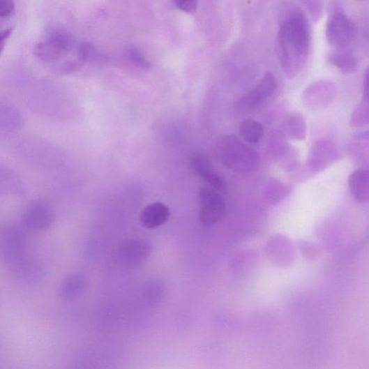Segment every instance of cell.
Here are the masks:
<instances>
[{
    "instance_id": "6da1fadb",
    "label": "cell",
    "mask_w": 369,
    "mask_h": 369,
    "mask_svg": "<svg viewBox=\"0 0 369 369\" xmlns=\"http://www.w3.org/2000/svg\"><path fill=\"white\" fill-rule=\"evenodd\" d=\"M310 48L308 19L301 10H292L282 22L277 37L279 62L288 77L296 76L306 67Z\"/></svg>"
},
{
    "instance_id": "7a4b0ae2",
    "label": "cell",
    "mask_w": 369,
    "mask_h": 369,
    "mask_svg": "<svg viewBox=\"0 0 369 369\" xmlns=\"http://www.w3.org/2000/svg\"><path fill=\"white\" fill-rule=\"evenodd\" d=\"M216 155L224 166L241 174H248L258 166L257 153L233 135L217 142Z\"/></svg>"
},
{
    "instance_id": "3957f363",
    "label": "cell",
    "mask_w": 369,
    "mask_h": 369,
    "mask_svg": "<svg viewBox=\"0 0 369 369\" xmlns=\"http://www.w3.org/2000/svg\"><path fill=\"white\" fill-rule=\"evenodd\" d=\"M28 240L25 232L16 227H7L0 237V254L5 263L14 268L27 257Z\"/></svg>"
},
{
    "instance_id": "277c9868",
    "label": "cell",
    "mask_w": 369,
    "mask_h": 369,
    "mask_svg": "<svg viewBox=\"0 0 369 369\" xmlns=\"http://www.w3.org/2000/svg\"><path fill=\"white\" fill-rule=\"evenodd\" d=\"M77 48L74 37L66 31H56L35 47L36 56L43 61L55 62Z\"/></svg>"
},
{
    "instance_id": "5b68a950",
    "label": "cell",
    "mask_w": 369,
    "mask_h": 369,
    "mask_svg": "<svg viewBox=\"0 0 369 369\" xmlns=\"http://www.w3.org/2000/svg\"><path fill=\"white\" fill-rule=\"evenodd\" d=\"M325 35L330 46L336 50H344L354 40L356 28L349 17L342 12H336L329 19Z\"/></svg>"
},
{
    "instance_id": "8992f818",
    "label": "cell",
    "mask_w": 369,
    "mask_h": 369,
    "mask_svg": "<svg viewBox=\"0 0 369 369\" xmlns=\"http://www.w3.org/2000/svg\"><path fill=\"white\" fill-rule=\"evenodd\" d=\"M199 221L206 227L219 223L226 214V204L215 190L202 188L199 191Z\"/></svg>"
},
{
    "instance_id": "52a82bcc",
    "label": "cell",
    "mask_w": 369,
    "mask_h": 369,
    "mask_svg": "<svg viewBox=\"0 0 369 369\" xmlns=\"http://www.w3.org/2000/svg\"><path fill=\"white\" fill-rule=\"evenodd\" d=\"M151 253L150 244L140 239L125 241L120 247L119 257L124 266L135 269L142 265Z\"/></svg>"
},
{
    "instance_id": "ba28073f",
    "label": "cell",
    "mask_w": 369,
    "mask_h": 369,
    "mask_svg": "<svg viewBox=\"0 0 369 369\" xmlns=\"http://www.w3.org/2000/svg\"><path fill=\"white\" fill-rule=\"evenodd\" d=\"M54 220V216L51 206L42 201L31 203L24 215V225L31 231L48 229L53 225Z\"/></svg>"
},
{
    "instance_id": "9c48e42d",
    "label": "cell",
    "mask_w": 369,
    "mask_h": 369,
    "mask_svg": "<svg viewBox=\"0 0 369 369\" xmlns=\"http://www.w3.org/2000/svg\"><path fill=\"white\" fill-rule=\"evenodd\" d=\"M277 89V82L271 73H267L257 84L240 100L246 110H253L264 103Z\"/></svg>"
},
{
    "instance_id": "30bf717a",
    "label": "cell",
    "mask_w": 369,
    "mask_h": 369,
    "mask_svg": "<svg viewBox=\"0 0 369 369\" xmlns=\"http://www.w3.org/2000/svg\"><path fill=\"white\" fill-rule=\"evenodd\" d=\"M170 209L163 203H153L146 206L140 215V222L146 229H156L165 224L170 216Z\"/></svg>"
},
{
    "instance_id": "8fae6325",
    "label": "cell",
    "mask_w": 369,
    "mask_h": 369,
    "mask_svg": "<svg viewBox=\"0 0 369 369\" xmlns=\"http://www.w3.org/2000/svg\"><path fill=\"white\" fill-rule=\"evenodd\" d=\"M193 171L216 190H223L225 183L223 179L211 169L207 158L203 155L194 156L190 163Z\"/></svg>"
},
{
    "instance_id": "7c38bea8",
    "label": "cell",
    "mask_w": 369,
    "mask_h": 369,
    "mask_svg": "<svg viewBox=\"0 0 369 369\" xmlns=\"http://www.w3.org/2000/svg\"><path fill=\"white\" fill-rule=\"evenodd\" d=\"M86 285V277L83 274H72L62 281L59 287V294L63 299H73L83 292Z\"/></svg>"
},
{
    "instance_id": "4fadbf2b",
    "label": "cell",
    "mask_w": 369,
    "mask_h": 369,
    "mask_svg": "<svg viewBox=\"0 0 369 369\" xmlns=\"http://www.w3.org/2000/svg\"><path fill=\"white\" fill-rule=\"evenodd\" d=\"M166 296V287L159 279H151L143 287V297L147 305L157 307L161 305Z\"/></svg>"
},
{
    "instance_id": "5bb4252c",
    "label": "cell",
    "mask_w": 369,
    "mask_h": 369,
    "mask_svg": "<svg viewBox=\"0 0 369 369\" xmlns=\"http://www.w3.org/2000/svg\"><path fill=\"white\" fill-rule=\"evenodd\" d=\"M329 61L343 73H353L358 69V60L350 52L336 50L329 57Z\"/></svg>"
},
{
    "instance_id": "9a60e30c",
    "label": "cell",
    "mask_w": 369,
    "mask_h": 369,
    "mask_svg": "<svg viewBox=\"0 0 369 369\" xmlns=\"http://www.w3.org/2000/svg\"><path fill=\"white\" fill-rule=\"evenodd\" d=\"M352 193L357 200L365 203L368 199V172L366 170H357L349 178Z\"/></svg>"
},
{
    "instance_id": "2e32d148",
    "label": "cell",
    "mask_w": 369,
    "mask_h": 369,
    "mask_svg": "<svg viewBox=\"0 0 369 369\" xmlns=\"http://www.w3.org/2000/svg\"><path fill=\"white\" fill-rule=\"evenodd\" d=\"M239 132L246 142L253 144L258 143L264 135L262 124L250 119H245L241 123Z\"/></svg>"
},
{
    "instance_id": "e0dca14e",
    "label": "cell",
    "mask_w": 369,
    "mask_h": 369,
    "mask_svg": "<svg viewBox=\"0 0 369 369\" xmlns=\"http://www.w3.org/2000/svg\"><path fill=\"white\" fill-rule=\"evenodd\" d=\"M125 54L127 60L135 67L145 71L150 70V62L138 47L135 46L128 47Z\"/></svg>"
},
{
    "instance_id": "ac0fdd59",
    "label": "cell",
    "mask_w": 369,
    "mask_h": 369,
    "mask_svg": "<svg viewBox=\"0 0 369 369\" xmlns=\"http://www.w3.org/2000/svg\"><path fill=\"white\" fill-rule=\"evenodd\" d=\"M78 60L80 62L96 61L101 60L102 55L88 42L80 43L77 48Z\"/></svg>"
},
{
    "instance_id": "d6986e66",
    "label": "cell",
    "mask_w": 369,
    "mask_h": 369,
    "mask_svg": "<svg viewBox=\"0 0 369 369\" xmlns=\"http://www.w3.org/2000/svg\"><path fill=\"white\" fill-rule=\"evenodd\" d=\"M16 182L10 172L0 169V191L13 190Z\"/></svg>"
},
{
    "instance_id": "ffe728a7",
    "label": "cell",
    "mask_w": 369,
    "mask_h": 369,
    "mask_svg": "<svg viewBox=\"0 0 369 369\" xmlns=\"http://www.w3.org/2000/svg\"><path fill=\"white\" fill-rule=\"evenodd\" d=\"M175 6L181 11L193 14L197 10L199 0H173Z\"/></svg>"
},
{
    "instance_id": "44dd1931",
    "label": "cell",
    "mask_w": 369,
    "mask_h": 369,
    "mask_svg": "<svg viewBox=\"0 0 369 369\" xmlns=\"http://www.w3.org/2000/svg\"><path fill=\"white\" fill-rule=\"evenodd\" d=\"M15 12L14 0H0V18L11 16Z\"/></svg>"
},
{
    "instance_id": "7402d4cb",
    "label": "cell",
    "mask_w": 369,
    "mask_h": 369,
    "mask_svg": "<svg viewBox=\"0 0 369 369\" xmlns=\"http://www.w3.org/2000/svg\"><path fill=\"white\" fill-rule=\"evenodd\" d=\"M13 29H8L2 32H0V55L3 53L8 40L11 36Z\"/></svg>"
}]
</instances>
